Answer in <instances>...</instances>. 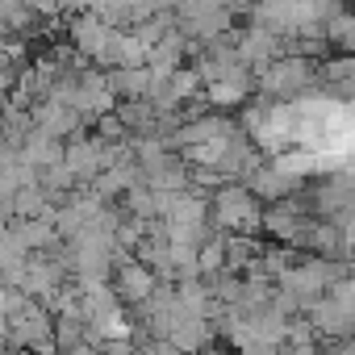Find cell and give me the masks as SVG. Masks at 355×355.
Segmentation results:
<instances>
[{
    "label": "cell",
    "instance_id": "6da1fadb",
    "mask_svg": "<svg viewBox=\"0 0 355 355\" xmlns=\"http://www.w3.org/2000/svg\"><path fill=\"white\" fill-rule=\"evenodd\" d=\"M125 284H130L125 293H134V297H142V293H146V276H142V272H134V268H125Z\"/></svg>",
    "mask_w": 355,
    "mask_h": 355
}]
</instances>
